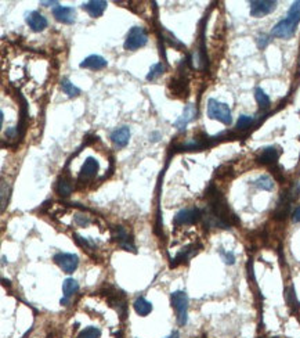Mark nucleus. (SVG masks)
Here are the masks:
<instances>
[{"label":"nucleus","instance_id":"f8f14e48","mask_svg":"<svg viewBox=\"0 0 300 338\" xmlns=\"http://www.w3.org/2000/svg\"><path fill=\"white\" fill-rule=\"evenodd\" d=\"M196 118V107H194L192 104H188V106L184 108L182 117H179V120L175 122V127H177L180 132L186 130V127L188 125L191 121H194Z\"/></svg>","mask_w":300,"mask_h":338},{"label":"nucleus","instance_id":"412c9836","mask_svg":"<svg viewBox=\"0 0 300 338\" xmlns=\"http://www.w3.org/2000/svg\"><path fill=\"white\" fill-rule=\"evenodd\" d=\"M195 254H196L195 246H189V247H186V248H183L182 251L177 254V256L173 259V262H172V266H176V265H179V263H183V262L188 261L189 258H191V256H194Z\"/></svg>","mask_w":300,"mask_h":338},{"label":"nucleus","instance_id":"4be33fe9","mask_svg":"<svg viewBox=\"0 0 300 338\" xmlns=\"http://www.w3.org/2000/svg\"><path fill=\"white\" fill-rule=\"evenodd\" d=\"M110 303H111V306H113L115 309L118 310V313L120 315V317L122 319H125L126 317V312H127V306H126V301L122 298V296H119V294H115L113 296H110Z\"/></svg>","mask_w":300,"mask_h":338},{"label":"nucleus","instance_id":"393cba45","mask_svg":"<svg viewBox=\"0 0 300 338\" xmlns=\"http://www.w3.org/2000/svg\"><path fill=\"white\" fill-rule=\"evenodd\" d=\"M255 186H256L258 189H260V190L270 191L274 189V180H272L268 175H262V176L256 179Z\"/></svg>","mask_w":300,"mask_h":338},{"label":"nucleus","instance_id":"4468645a","mask_svg":"<svg viewBox=\"0 0 300 338\" xmlns=\"http://www.w3.org/2000/svg\"><path fill=\"white\" fill-rule=\"evenodd\" d=\"M108 65V61L104 57L98 56V54H91V56L86 57L83 61L80 63V68H87V70L100 71L105 68Z\"/></svg>","mask_w":300,"mask_h":338},{"label":"nucleus","instance_id":"6e6552de","mask_svg":"<svg viewBox=\"0 0 300 338\" xmlns=\"http://www.w3.org/2000/svg\"><path fill=\"white\" fill-rule=\"evenodd\" d=\"M112 239L115 241H118V244L125 251H132V253H136V247L133 244L132 239L129 237V234L125 230L123 226H115L113 230H112Z\"/></svg>","mask_w":300,"mask_h":338},{"label":"nucleus","instance_id":"0eeeda50","mask_svg":"<svg viewBox=\"0 0 300 338\" xmlns=\"http://www.w3.org/2000/svg\"><path fill=\"white\" fill-rule=\"evenodd\" d=\"M251 4V15L252 17H264V15L272 13L277 8V1L274 0H253L249 3Z\"/></svg>","mask_w":300,"mask_h":338},{"label":"nucleus","instance_id":"9d476101","mask_svg":"<svg viewBox=\"0 0 300 338\" xmlns=\"http://www.w3.org/2000/svg\"><path fill=\"white\" fill-rule=\"evenodd\" d=\"M98 169H100V164L96 158L93 157H89L84 164L80 168V172H79V180L80 182H86V180H90L93 177L96 176L98 173Z\"/></svg>","mask_w":300,"mask_h":338},{"label":"nucleus","instance_id":"a211bd4d","mask_svg":"<svg viewBox=\"0 0 300 338\" xmlns=\"http://www.w3.org/2000/svg\"><path fill=\"white\" fill-rule=\"evenodd\" d=\"M170 87H172L173 94H175V96H179V97L187 96V93H188V84H187V79H184V77L173 79Z\"/></svg>","mask_w":300,"mask_h":338},{"label":"nucleus","instance_id":"20e7f679","mask_svg":"<svg viewBox=\"0 0 300 338\" xmlns=\"http://www.w3.org/2000/svg\"><path fill=\"white\" fill-rule=\"evenodd\" d=\"M54 262L64 273H74L79 266V258L75 254L70 253H58L54 255Z\"/></svg>","mask_w":300,"mask_h":338},{"label":"nucleus","instance_id":"9b49d317","mask_svg":"<svg viewBox=\"0 0 300 338\" xmlns=\"http://www.w3.org/2000/svg\"><path fill=\"white\" fill-rule=\"evenodd\" d=\"M25 22L34 32H42L47 28V20L46 17L38 11H29L25 14Z\"/></svg>","mask_w":300,"mask_h":338},{"label":"nucleus","instance_id":"c756f323","mask_svg":"<svg viewBox=\"0 0 300 338\" xmlns=\"http://www.w3.org/2000/svg\"><path fill=\"white\" fill-rule=\"evenodd\" d=\"M101 334V331L98 327H94V326H89L86 327L84 330H82L79 333L77 338H98Z\"/></svg>","mask_w":300,"mask_h":338},{"label":"nucleus","instance_id":"cd10ccee","mask_svg":"<svg viewBox=\"0 0 300 338\" xmlns=\"http://www.w3.org/2000/svg\"><path fill=\"white\" fill-rule=\"evenodd\" d=\"M286 18L292 20L293 22H296V24L299 25V22H300V0L295 1L292 6H291L289 11H288V15H286Z\"/></svg>","mask_w":300,"mask_h":338},{"label":"nucleus","instance_id":"aec40b11","mask_svg":"<svg viewBox=\"0 0 300 338\" xmlns=\"http://www.w3.org/2000/svg\"><path fill=\"white\" fill-rule=\"evenodd\" d=\"M57 193L61 196V197H68L71 196V193L74 190V184H72V180H71L68 176H63L58 179L56 187Z\"/></svg>","mask_w":300,"mask_h":338},{"label":"nucleus","instance_id":"7c9ffc66","mask_svg":"<svg viewBox=\"0 0 300 338\" xmlns=\"http://www.w3.org/2000/svg\"><path fill=\"white\" fill-rule=\"evenodd\" d=\"M285 299H286V302H288V305L300 308V303H299V301L296 299V296H295V290H293V287H289V289L285 290Z\"/></svg>","mask_w":300,"mask_h":338},{"label":"nucleus","instance_id":"39448f33","mask_svg":"<svg viewBox=\"0 0 300 338\" xmlns=\"http://www.w3.org/2000/svg\"><path fill=\"white\" fill-rule=\"evenodd\" d=\"M202 218V212L198 208H186L179 211L173 218V225L175 226H187L194 225L199 219Z\"/></svg>","mask_w":300,"mask_h":338},{"label":"nucleus","instance_id":"72a5a7b5","mask_svg":"<svg viewBox=\"0 0 300 338\" xmlns=\"http://www.w3.org/2000/svg\"><path fill=\"white\" fill-rule=\"evenodd\" d=\"M75 223L79 226H82V227H84V226H87L89 223H90V219H89V216H86V215H80V213H77V215H75Z\"/></svg>","mask_w":300,"mask_h":338},{"label":"nucleus","instance_id":"a878e982","mask_svg":"<svg viewBox=\"0 0 300 338\" xmlns=\"http://www.w3.org/2000/svg\"><path fill=\"white\" fill-rule=\"evenodd\" d=\"M255 99H256V101H258V104L262 108H268L270 107V97L265 94V92L262 89V87H256V90H255Z\"/></svg>","mask_w":300,"mask_h":338},{"label":"nucleus","instance_id":"473e14b6","mask_svg":"<svg viewBox=\"0 0 300 338\" xmlns=\"http://www.w3.org/2000/svg\"><path fill=\"white\" fill-rule=\"evenodd\" d=\"M270 41H271V39H270V36L265 35V34H262V35H259L258 39H256L259 49H264L265 46L270 43Z\"/></svg>","mask_w":300,"mask_h":338},{"label":"nucleus","instance_id":"1a4fd4ad","mask_svg":"<svg viewBox=\"0 0 300 338\" xmlns=\"http://www.w3.org/2000/svg\"><path fill=\"white\" fill-rule=\"evenodd\" d=\"M51 13L57 21L63 22V24H74L76 20V11L74 7H65V6L57 4L53 7Z\"/></svg>","mask_w":300,"mask_h":338},{"label":"nucleus","instance_id":"f03ea898","mask_svg":"<svg viewBox=\"0 0 300 338\" xmlns=\"http://www.w3.org/2000/svg\"><path fill=\"white\" fill-rule=\"evenodd\" d=\"M208 115L210 120L219 121L224 125H231V122H232L230 107L225 103H220L215 99H209L208 101Z\"/></svg>","mask_w":300,"mask_h":338},{"label":"nucleus","instance_id":"2eb2a0df","mask_svg":"<svg viewBox=\"0 0 300 338\" xmlns=\"http://www.w3.org/2000/svg\"><path fill=\"white\" fill-rule=\"evenodd\" d=\"M279 154H281V151L278 148L270 146V147H265L262 150V153L258 157V161L260 164H264V165H271V164H275L278 161Z\"/></svg>","mask_w":300,"mask_h":338},{"label":"nucleus","instance_id":"6ab92c4d","mask_svg":"<svg viewBox=\"0 0 300 338\" xmlns=\"http://www.w3.org/2000/svg\"><path fill=\"white\" fill-rule=\"evenodd\" d=\"M133 308H134L136 313L139 316H147V315H150L152 312V303L150 302V301H147L144 296H140V298H137L134 301Z\"/></svg>","mask_w":300,"mask_h":338},{"label":"nucleus","instance_id":"c85d7f7f","mask_svg":"<svg viewBox=\"0 0 300 338\" xmlns=\"http://www.w3.org/2000/svg\"><path fill=\"white\" fill-rule=\"evenodd\" d=\"M255 124V118L249 117V115H241L237 121V129L238 130H246L249 129Z\"/></svg>","mask_w":300,"mask_h":338},{"label":"nucleus","instance_id":"bb28decb","mask_svg":"<svg viewBox=\"0 0 300 338\" xmlns=\"http://www.w3.org/2000/svg\"><path fill=\"white\" fill-rule=\"evenodd\" d=\"M163 72H165V65H163V64H154V65L150 68V72H148V75H147V81H155L156 78L161 77Z\"/></svg>","mask_w":300,"mask_h":338},{"label":"nucleus","instance_id":"ddd939ff","mask_svg":"<svg viewBox=\"0 0 300 338\" xmlns=\"http://www.w3.org/2000/svg\"><path fill=\"white\" fill-rule=\"evenodd\" d=\"M108 6V3L104 0H91V1H86L82 4V8L84 11H87L91 18H97L101 17L103 13L105 11V8Z\"/></svg>","mask_w":300,"mask_h":338},{"label":"nucleus","instance_id":"dca6fc26","mask_svg":"<svg viewBox=\"0 0 300 338\" xmlns=\"http://www.w3.org/2000/svg\"><path fill=\"white\" fill-rule=\"evenodd\" d=\"M130 139V129L127 127H118L116 130H113L111 134V140L115 146L118 147H126V144L129 143Z\"/></svg>","mask_w":300,"mask_h":338},{"label":"nucleus","instance_id":"7ed1b4c3","mask_svg":"<svg viewBox=\"0 0 300 338\" xmlns=\"http://www.w3.org/2000/svg\"><path fill=\"white\" fill-rule=\"evenodd\" d=\"M147 42H148V34L146 32V29L141 27H133L126 35L125 49L134 51V50L146 46Z\"/></svg>","mask_w":300,"mask_h":338},{"label":"nucleus","instance_id":"c9c22d12","mask_svg":"<svg viewBox=\"0 0 300 338\" xmlns=\"http://www.w3.org/2000/svg\"><path fill=\"white\" fill-rule=\"evenodd\" d=\"M40 4L46 6V7H47V6H50V4H56L57 6V4H58V1H40Z\"/></svg>","mask_w":300,"mask_h":338},{"label":"nucleus","instance_id":"5701e85b","mask_svg":"<svg viewBox=\"0 0 300 338\" xmlns=\"http://www.w3.org/2000/svg\"><path fill=\"white\" fill-rule=\"evenodd\" d=\"M161 34H162V39H163V42H166L169 44V46H172V47H177V49H183L184 47V44H183L177 38H176L175 35H172L169 31H166V29L163 28V27H161Z\"/></svg>","mask_w":300,"mask_h":338},{"label":"nucleus","instance_id":"e433bc0d","mask_svg":"<svg viewBox=\"0 0 300 338\" xmlns=\"http://www.w3.org/2000/svg\"><path fill=\"white\" fill-rule=\"evenodd\" d=\"M166 338H180V334H179V331H173V333Z\"/></svg>","mask_w":300,"mask_h":338},{"label":"nucleus","instance_id":"f3484780","mask_svg":"<svg viewBox=\"0 0 300 338\" xmlns=\"http://www.w3.org/2000/svg\"><path fill=\"white\" fill-rule=\"evenodd\" d=\"M77 290H79V284H77V282L75 280V279H65L63 283V294L64 296L61 298V305H67V303L70 302V298L75 293H77Z\"/></svg>","mask_w":300,"mask_h":338},{"label":"nucleus","instance_id":"2f4dec72","mask_svg":"<svg viewBox=\"0 0 300 338\" xmlns=\"http://www.w3.org/2000/svg\"><path fill=\"white\" fill-rule=\"evenodd\" d=\"M220 255L223 258L224 263H227V265H234L235 263V256H234L232 253H225L223 248H220Z\"/></svg>","mask_w":300,"mask_h":338},{"label":"nucleus","instance_id":"423d86ee","mask_svg":"<svg viewBox=\"0 0 300 338\" xmlns=\"http://www.w3.org/2000/svg\"><path fill=\"white\" fill-rule=\"evenodd\" d=\"M296 27H298L296 22H293L289 18H284L278 24L274 25V28L271 31V35L275 36V38H279V39H289V38H292L295 35Z\"/></svg>","mask_w":300,"mask_h":338},{"label":"nucleus","instance_id":"f704fd0d","mask_svg":"<svg viewBox=\"0 0 300 338\" xmlns=\"http://www.w3.org/2000/svg\"><path fill=\"white\" fill-rule=\"evenodd\" d=\"M292 220L295 223H300V205L295 208V211L292 213Z\"/></svg>","mask_w":300,"mask_h":338},{"label":"nucleus","instance_id":"b1692460","mask_svg":"<svg viewBox=\"0 0 300 338\" xmlns=\"http://www.w3.org/2000/svg\"><path fill=\"white\" fill-rule=\"evenodd\" d=\"M61 87H63L64 93H65L68 97H71V99L77 97V96L80 94V89L76 87L74 84H71L68 79H63V82H61Z\"/></svg>","mask_w":300,"mask_h":338},{"label":"nucleus","instance_id":"f257e3e1","mask_svg":"<svg viewBox=\"0 0 300 338\" xmlns=\"http://www.w3.org/2000/svg\"><path fill=\"white\" fill-rule=\"evenodd\" d=\"M170 302L177 315L179 326H186L188 322V296L186 291H175L170 296Z\"/></svg>","mask_w":300,"mask_h":338}]
</instances>
